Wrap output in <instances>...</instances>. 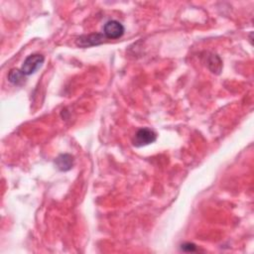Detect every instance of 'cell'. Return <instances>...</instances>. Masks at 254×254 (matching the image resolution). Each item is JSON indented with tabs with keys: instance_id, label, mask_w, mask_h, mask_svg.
<instances>
[{
	"instance_id": "2",
	"label": "cell",
	"mask_w": 254,
	"mask_h": 254,
	"mask_svg": "<svg viewBox=\"0 0 254 254\" xmlns=\"http://www.w3.org/2000/svg\"><path fill=\"white\" fill-rule=\"evenodd\" d=\"M45 61V58L42 55L39 54H33L28 56L22 67H21V71L25 74V76H31L33 74H35L43 65Z\"/></svg>"
},
{
	"instance_id": "5",
	"label": "cell",
	"mask_w": 254,
	"mask_h": 254,
	"mask_svg": "<svg viewBox=\"0 0 254 254\" xmlns=\"http://www.w3.org/2000/svg\"><path fill=\"white\" fill-rule=\"evenodd\" d=\"M74 157L70 154H61L57 157L55 164L57 168L62 172L70 171L74 166Z\"/></svg>"
},
{
	"instance_id": "4",
	"label": "cell",
	"mask_w": 254,
	"mask_h": 254,
	"mask_svg": "<svg viewBox=\"0 0 254 254\" xmlns=\"http://www.w3.org/2000/svg\"><path fill=\"white\" fill-rule=\"evenodd\" d=\"M106 36L104 34H90V35H84L81 36L77 40V45L83 48H87L91 46H97L101 43H104Z\"/></svg>"
},
{
	"instance_id": "7",
	"label": "cell",
	"mask_w": 254,
	"mask_h": 254,
	"mask_svg": "<svg viewBox=\"0 0 254 254\" xmlns=\"http://www.w3.org/2000/svg\"><path fill=\"white\" fill-rule=\"evenodd\" d=\"M181 248H182V250L187 251V252H194L197 250V246L194 243H190V242L182 244Z\"/></svg>"
},
{
	"instance_id": "6",
	"label": "cell",
	"mask_w": 254,
	"mask_h": 254,
	"mask_svg": "<svg viewBox=\"0 0 254 254\" xmlns=\"http://www.w3.org/2000/svg\"><path fill=\"white\" fill-rule=\"evenodd\" d=\"M25 79L26 76L21 71V69H12L8 74V81L15 85H23L25 83Z\"/></svg>"
},
{
	"instance_id": "1",
	"label": "cell",
	"mask_w": 254,
	"mask_h": 254,
	"mask_svg": "<svg viewBox=\"0 0 254 254\" xmlns=\"http://www.w3.org/2000/svg\"><path fill=\"white\" fill-rule=\"evenodd\" d=\"M157 139V134L150 128L139 129L133 138V145L135 147H142L154 143Z\"/></svg>"
},
{
	"instance_id": "3",
	"label": "cell",
	"mask_w": 254,
	"mask_h": 254,
	"mask_svg": "<svg viewBox=\"0 0 254 254\" xmlns=\"http://www.w3.org/2000/svg\"><path fill=\"white\" fill-rule=\"evenodd\" d=\"M124 31L125 29L123 25L116 20L108 21L104 27V35L106 36L107 39H112V40L119 39L120 37H122V35L124 34Z\"/></svg>"
}]
</instances>
